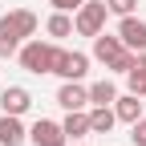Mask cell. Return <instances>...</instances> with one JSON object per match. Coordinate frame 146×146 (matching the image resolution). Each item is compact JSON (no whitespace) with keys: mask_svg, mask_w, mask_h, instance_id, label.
Listing matches in <instances>:
<instances>
[{"mask_svg":"<svg viewBox=\"0 0 146 146\" xmlns=\"http://www.w3.org/2000/svg\"><path fill=\"white\" fill-rule=\"evenodd\" d=\"M126 85H130V94L146 98V53H138V57H134V69L126 73Z\"/></svg>","mask_w":146,"mask_h":146,"instance_id":"cell-14","label":"cell"},{"mask_svg":"<svg viewBox=\"0 0 146 146\" xmlns=\"http://www.w3.org/2000/svg\"><path fill=\"white\" fill-rule=\"evenodd\" d=\"M45 29H49V36H57V41H61V36H73V21H69V12H53Z\"/></svg>","mask_w":146,"mask_h":146,"instance_id":"cell-16","label":"cell"},{"mask_svg":"<svg viewBox=\"0 0 146 146\" xmlns=\"http://www.w3.org/2000/svg\"><path fill=\"white\" fill-rule=\"evenodd\" d=\"M29 142H33V146H69L61 122H49V118H41V122L29 126Z\"/></svg>","mask_w":146,"mask_h":146,"instance_id":"cell-5","label":"cell"},{"mask_svg":"<svg viewBox=\"0 0 146 146\" xmlns=\"http://www.w3.org/2000/svg\"><path fill=\"white\" fill-rule=\"evenodd\" d=\"M57 106H61V110H85V106H89V89H85L81 81H65V85L57 89Z\"/></svg>","mask_w":146,"mask_h":146,"instance_id":"cell-9","label":"cell"},{"mask_svg":"<svg viewBox=\"0 0 146 146\" xmlns=\"http://www.w3.org/2000/svg\"><path fill=\"white\" fill-rule=\"evenodd\" d=\"M53 73H57V77H65V81H81L85 73H89V57H85V53H77V49H61Z\"/></svg>","mask_w":146,"mask_h":146,"instance_id":"cell-4","label":"cell"},{"mask_svg":"<svg viewBox=\"0 0 146 146\" xmlns=\"http://www.w3.org/2000/svg\"><path fill=\"white\" fill-rule=\"evenodd\" d=\"M114 114H118V122H138V118H142V102H138V94L118 98V102H114Z\"/></svg>","mask_w":146,"mask_h":146,"instance_id":"cell-13","label":"cell"},{"mask_svg":"<svg viewBox=\"0 0 146 146\" xmlns=\"http://www.w3.org/2000/svg\"><path fill=\"white\" fill-rule=\"evenodd\" d=\"M36 12L29 8H12L4 21H0V57H16V49H21L25 36H36Z\"/></svg>","mask_w":146,"mask_h":146,"instance_id":"cell-1","label":"cell"},{"mask_svg":"<svg viewBox=\"0 0 146 146\" xmlns=\"http://www.w3.org/2000/svg\"><path fill=\"white\" fill-rule=\"evenodd\" d=\"M61 130L69 142H81L89 134V110H65V122H61Z\"/></svg>","mask_w":146,"mask_h":146,"instance_id":"cell-11","label":"cell"},{"mask_svg":"<svg viewBox=\"0 0 146 146\" xmlns=\"http://www.w3.org/2000/svg\"><path fill=\"white\" fill-rule=\"evenodd\" d=\"M134 4H138V0H106V8H110V12H118V16H130Z\"/></svg>","mask_w":146,"mask_h":146,"instance_id":"cell-18","label":"cell"},{"mask_svg":"<svg viewBox=\"0 0 146 146\" xmlns=\"http://www.w3.org/2000/svg\"><path fill=\"white\" fill-rule=\"evenodd\" d=\"M29 142V130L21 126L16 114H0V146H25Z\"/></svg>","mask_w":146,"mask_h":146,"instance_id":"cell-10","label":"cell"},{"mask_svg":"<svg viewBox=\"0 0 146 146\" xmlns=\"http://www.w3.org/2000/svg\"><path fill=\"white\" fill-rule=\"evenodd\" d=\"M73 146H81V142H73Z\"/></svg>","mask_w":146,"mask_h":146,"instance_id":"cell-20","label":"cell"},{"mask_svg":"<svg viewBox=\"0 0 146 146\" xmlns=\"http://www.w3.org/2000/svg\"><path fill=\"white\" fill-rule=\"evenodd\" d=\"M29 106H33V94L25 85H4L0 89V114H29Z\"/></svg>","mask_w":146,"mask_h":146,"instance_id":"cell-8","label":"cell"},{"mask_svg":"<svg viewBox=\"0 0 146 146\" xmlns=\"http://www.w3.org/2000/svg\"><path fill=\"white\" fill-rule=\"evenodd\" d=\"M118 36H122V45L130 49V53H146V21H138V16H122V25H118Z\"/></svg>","mask_w":146,"mask_h":146,"instance_id":"cell-6","label":"cell"},{"mask_svg":"<svg viewBox=\"0 0 146 146\" xmlns=\"http://www.w3.org/2000/svg\"><path fill=\"white\" fill-rule=\"evenodd\" d=\"M49 4L57 8V12H77V8L85 4V0H49Z\"/></svg>","mask_w":146,"mask_h":146,"instance_id":"cell-19","label":"cell"},{"mask_svg":"<svg viewBox=\"0 0 146 146\" xmlns=\"http://www.w3.org/2000/svg\"><path fill=\"white\" fill-rule=\"evenodd\" d=\"M89 102H94V106H114L118 102V89H114V81H94V85H89Z\"/></svg>","mask_w":146,"mask_h":146,"instance_id":"cell-15","label":"cell"},{"mask_svg":"<svg viewBox=\"0 0 146 146\" xmlns=\"http://www.w3.org/2000/svg\"><path fill=\"white\" fill-rule=\"evenodd\" d=\"M106 16H110L106 0H85V4L73 12V33H81V36H98V33L106 29Z\"/></svg>","mask_w":146,"mask_h":146,"instance_id":"cell-3","label":"cell"},{"mask_svg":"<svg viewBox=\"0 0 146 146\" xmlns=\"http://www.w3.org/2000/svg\"><path fill=\"white\" fill-rule=\"evenodd\" d=\"M122 53H126V45H122V36H118V33H106V29H102V33L94 36V57H98L106 69L114 65Z\"/></svg>","mask_w":146,"mask_h":146,"instance_id":"cell-7","label":"cell"},{"mask_svg":"<svg viewBox=\"0 0 146 146\" xmlns=\"http://www.w3.org/2000/svg\"><path fill=\"white\" fill-rule=\"evenodd\" d=\"M130 142H134V146H146V118L130 122Z\"/></svg>","mask_w":146,"mask_h":146,"instance_id":"cell-17","label":"cell"},{"mask_svg":"<svg viewBox=\"0 0 146 146\" xmlns=\"http://www.w3.org/2000/svg\"><path fill=\"white\" fill-rule=\"evenodd\" d=\"M57 45L53 41H25L21 49H16V57H21V69H29V73H53V65H57Z\"/></svg>","mask_w":146,"mask_h":146,"instance_id":"cell-2","label":"cell"},{"mask_svg":"<svg viewBox=\"0 0 146 146\" xmlns=\"http://www.w3.org/2000/svg\"><path fill=\"white\" fill-rule=\"evenodd\" d=\"M114 122H118V114L110 106H94V110H89V134H110Z\"/></svg>","mask_w":146,"mask_h":146,"instance_id":"cell-12","label":"cell"}]
</instances>
